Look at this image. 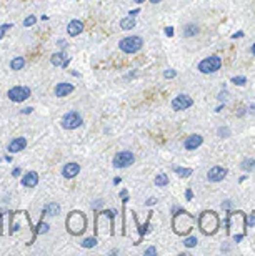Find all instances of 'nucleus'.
I'll return each mask as SVG.
<instances>
[{
  "instance_id": "44",
  "label": "nucleus",
  "mask_w": 255,
  "mask_h": 256,
  "mask_svg": "<svg viewBox=\"0 0 255 256\" xmlns=\"http://www.w3.org/2000/svg\"><path fill=\"white\" fill-rule=\"evenodd\" d=\"M242 35H244V34H242V32H240V34H235V35H232V39H237V37H242Z\"/></svg>"
},
{
  "instance_id": "15",
  "label": "nucleus",
  "mask_w": 255,
  "mask_h": 256,
  "mask_svg": "<svg viewBox=\"0 0 255 256\" xmlns=\"http://www.w3.org/2000/svg\"><path fill=\"white\" fill-rule=\"evenodd\" d=\"M202 141H204V138H202L200 135H190L187 140L184 141V146L187 150H197L198 146L202 145Z\"/></svg>"
},
{
  "instance_id": "2",
  "label": "nucleus",
  "mask_w": 255,
  "mask_h": 256,
  "mask_svg": "<svg viewBox=\"0 0 255 256\" xmlns=\"http://www.w3.org/2000/svg\"><path fill=\"white\" fill-rule=\"evenodd\" d=\"M198 225H200V228H202V231H204L205 235L215 233V230H217V226H218L217 215L213 213V211H205V213H202Z\"/></svg>"
},
{
  "instance_id": "27",
  "label": "nucleus",
  "mask_w": 255,
  "mask_h": 256,
  "mask_svg": "<svg viewBox=\"0 0 255 256\" xmlns=\"http://www.w3.org/2000/svg\"><path fill=\"white\" fill-rule=\"evenodd\" d=\"M35 22H37V17H34V15H30V17H27L25 20H23V27H32Z\"/></svg>"
},
{
  "instance_id": "38",
  "label": "nucleus",
  "mask_w": 255,
  "mask_h": 256,
  "mask_svg": "<svg viewBox=\"0 0 255 256\" xmlns=\"http://www.w3.org/2000/svg\"><path fill=\"white\" fill-rule=\"evenodd\" d=\"M247 223H249V225H254V223H255V215H252V217L247 219Z\"/></svg>"
},
{
  "instance_id": "21",
  "label": "nucleus",
  "mask_w": 255,
  "mask_h": 256,
  "mask_svg": "<svg viewBox=\"0 0 255 256\" xmlns=\"http://www.w3.org/2000/svg\"><path fill=\"white\" fill-rule=\"evenodd\" d=\"M175 173L180 175L182 178H189L190 175H192V168H182V166H175Z\"/></svg>"
},
{
  "instance_id": "11",
  "label": "nucleus",
  "mask_w": 255,
  "mask_h": 256,
  "mask_svg": "<svg viewBox=\"0 0 255 256\" xmlns=\"http://www.w3.org/2000/svg\"><path fill=\"white\" fill-rule=\"evenodd\" d=\"M25 146H27V140L23 137L14 138V140L10 141V145H9V152L10 153H19V152H22V150H25Z\"/></svg>"
},
{
  "instance_id": "46",
  "label": "nucleus",
  "mask_w": 255,
  "mask_h": 256,
  "mask_svg": "<svg viewBox=\"0 0 255 256\" xmlns=\"http://www.w3.org/2000/svg\"><path fill=\"white\" fill-rule=\"evenodd\" d=\"M145 0H135V3H144Z\"/></svg>"
},
{
  "instance_id": "1",
  "label": "nucleus",
  "mask_w": 255,
  "mask_h": 256,
  "mask_svg": "<svg viewBox=\"0 0 255 256\" xmlns=\"http://www.w3.org/2000/svg\"><path fill=\"white\" fill-rule=\"evenodd\" d=\"M87 228V218L82 211H72L67 218V230L70 235H82Z\"/></svg>"
},
{
  "instance_id": "34",
  "label": "nucleus",
  "mask_w": 255,
  "mask_h": 256,
  "mask_svg": "<svg viewBox=\"0 0 255 256\" xmlns=\"http://www.w3.org/2000/svg\"><path fill=\"white\" fill-rule=\"evenodd\" d=\"M185 197H187V200H192V198H193V193H192V190H187V192H185Z\"/></svg>"
},
{
  "instance_id": "3",
  "label": "nucleus",
  "mask_w": 255,
  "mask_h": 256,
  "mask_svg": "<svg viewBox=\"0 0 255 256\" xmlns=\"http://www.w3.org/2000/svg\"><path fill=\"white\" fill-rule=\"evenodd\" d=\"M142 45H144V40L140 39V37L137 35H130V37H125V39L120 40L119 43V48L125 54H135V52H139Z\"/></svg>"
},
{
  "instance_id": "32",
  "label": "nucleus",
  "mask_w": 255,
  "mask_h": 256,
  "mask_svg": "<svg viewBox=\"0 0 255 256\" xmlns=\"http://www.w3.org/2000/svg\"><path fill=\"white\" fill-rule=\"evenodd\" d=\"M165 35H167V37H172V35H173V27H167V28H165Z\"/></svg>"
},
{
  "instance_id": "8",
  "label": "nucleus",
  "mask_w": 255,
  "mask_h": 256,
  "mask_svg": "<svg viewBox=\"0 0 255 256\" xmlns=\"http://www.w3.org/2000/svg\"><path fill=\"white\" fill-rule=\"evenodd\" d=\"M193 105V100L189 95H179L172 100V108L175 112H182V110H187Z\"/></svg>"
},
{
  "instance_id": "12",
  "label": "nucleus",
  "mask_w": 255,
  "mask_h": 256,
  "mask_svg": "<svg viewBox=\"0 0 255 256\" xmlns=\"http://www.w3.org/2000/svg\"><path fill=\"white\" fill-rule=\"evenodd\" d=\"M68 62H70V60L67 59V55L64 54V52H57V54L50 57V63L54 65V67H67Z\"/></svg>"
},
{
  "instance_id": "9",
  "label": "nucleus",
  "mask_w": 255,
  "mask_h": 256,
  "mask_svg": "<svg viewBox=\"0 0 255 256\" xmlns=\"http://www.w3.org/2000/svg\"><path fill=\"white\" fill-rule=\"evenodd\" d=\"M227 168H224V166H212V168L209 170V173H207V178L210 181H222L224 178L227 177Z\"/></svg>"
},
{
  "instance_id": "14",
  "label": "nucleus",
  "mask_w": 255,
  "mask_h": 256,
  "mask_svg": "<svg viewBox=\"0 0 255 256\" xmlns=\"http://www.w3.org/2000/svg\"><path fill=\"white\" fill-rule=\"evenodd\" d=\"M82 30H84L82 20H72V22L68 23V27H67V32H68V35L70 37H77L79 34H82Z\"/></svg>"
},
{
  "instance_id": "43",
  "label": "nucleus",
  "mask_w": 255,
  "mask_h": 256,
  "mask_svg": "<svg viewBox=\"0 0 255 256\" xmlns=\"http://www.w3.org/2000/svg\"><path fill=\"white\" fill-rule=\"evenodd\" d=\"M5 160L9 161V163H12V155H7V157H5Z\"/></svg>"
},
{
  "instance_id": "39",
  "label": "nucleus",
  "mask_w": 255,
  "mask_h": 256,
  "mask_svg": "<svg viewBox=\"0 0 255 256\" xmlns=\"http://www.w3.org/2000/svg\"><path fill=\"white\" fill-rule=\"evenodd\" d=\"M139 12H140V9H133V10H130V14H128V15H132V17H133V15H137Z\"/></svg>"
},
{
  "instance_id": "13",
  "label": "nucleus",
  "mask_w": 255,
  "mask_h": 256,
  "mask_svg": "<svg viewBox=\"0 0 255 256\" xmlns=\"http://www.w3.org/2000/svg\"><path fill=\"white\" fill-rule=\"evenodd\" d=\"M79 172H80V165H79V163H74V161H72V163H67L65 166H64L62 175H64L65 178H68V180H70V178L77 177V175H79Z\"/></svg>"
},
{
  "instance_id": "24",
  "label": "nucleus",
  "mask_w": 255,
  "mask_h": 256,
  "mask_svg": "<svg viewBox=\"0 0 255 256\" xmlns=\"http://www.w3.org/2000/svg\"><path fill=\"white\" fill-rule=\"evenodd\" d=\"M97 245V239L95 238H87L85 241L82 243V246L84 248H94Z\"/></svg>"
},
{
  "instance_id": "7",
  "label": "nucleus",
  "mask_w": 255,
  "mask_h": 256,
  "mask_svg": "<svg viewBox=\"0 0 255 256\" xmlns=\"http://www.w3.org/2000/svg\"><path fill=\"white\" fill-rule=\"evenodd\" d=\"M7 95H9V98L12 101L20 103V101L27 100L28 97H30V88H28V87H12Z\"/></svg>"
},
{
  "instance_id": "35",
  "label": "nucleus",
  "mask_w": 255,
  "mask_h": 256,
  "mask_svg": "<svg viewBox=\"0 0 255 256\" xmlns=\"http://www.w3.org/2000/svg\"><path fill=\"white\" fill-rule=\"evenodd\" d=\"M218 133H220L222 137H224V135H229V128H220V130H218Z\"/></svg>"
},
{
  "instance_id": "23",
  "label": "nucleus",
  "mask_w": 255,
  "mask_h": 256,
  "mask_svg": "<svg viewBox=\"0 0 255 256\" xmlns=\"http://www.w3.org/2000/svg\"><path fill=\"white\" fill-rule=\"evenodd\" d=\"M155 185H157V186H165V185H169V177H167V175H164V173H160L159 177L155 178Z\"/></svg>"
},
{
  "instance_id": "4",
  "label": "nucleus",
  "mask_w": 255,
  "mask_h": 256,
  "mask_svg": "<svg viewBox=\"0 0 255 256\" xmlns=\"http://www.w3.org/2000/svg\"><path fill=\"white\" fill-rule=\"evenodd\" d=\"M220 67H222V59L218 55H212L198 63V70L202 73H215L217 70H220Z\"/></svg>"
},
{
  "instance_id": "26",
  "label": "nucleus",
  "mask_w": 255,
  "mask_h": 256,
  "mask_svg": "<svg viewBox=\"0 0 255 256\" xmlns=\"http://www.w3.org/2000/svg\"><path fill=\"white\" fill-rule=\"evenodd\" d=\"M14 27L12 23H3V25H0V40L3 39V35H5L7 30H10V28Z\"/></svg>"
},
{
  "instance_id": "41",
  "label": "nucleus",
  "mask_w": 255,
  "mask_h": 256,
  "mask_svg": "<svg viewBox=\"0 0 255 256\" xmlns=\"http://www.w3.org/2000/svg\"><path fill=\"white\" fill-rule=\"evenodd\" d=\"M120 181H122V180H120V178H115V180H113V185H119Z\"/></svg>"
},
{
  "instance_id": "33",
  "label": "nucleus",
  "mask_w": 255,
  "mask_h": 256,
  "mask_svg": "<svg viewBox=\"0 0 255 256\" xmlns=\"http://www.w3.org/2000/svg\"><path fill=\"white\" fill-rule=\"evenodd\" d=\"M57 45H59L60 48H67V42H65V40H59V42H57Z\"/></svg>"
},
{
  "instance_id": "31",
  "label": "nucleus",
  "mask_w": 255,
  "mask_h": 256,
  "mask_svg": "<svg viewBox=\"0 0 255 256\" xmlns=\"http://www.w3.org/2000/svg\"><path fill=\"white\" fill-rule=\"evenodd\" d=\"M145 255H147V256H150V255H157V248L150 246V248H149L147 251H145Z\"/></svg>"
},
{
  "instance_id": "17",
  "label": "nucleus",
  "mask_w": 255,
  "mask_h": 256,
  "mask_svg": "<svg viewBox=\"0 0 255 256\" xmlns=\"http://www.w3.org/2000/svg\"><path fill=\"white\" fill-rule=\"evenodd\" d=\"M133 27H135V19H133L132 15L120 20V28H122V30H132Z\"/></svg>"
},
{
  "instance_id": "16",
  "label": "nucleus",
  "mask_w": 255,
  "mask_h": 256,
  "mask_svg": "<svg viewBox=\"0 0 255 256\" xmlns=\"http://www.w3.org/2000/svg\"><path fill=\"white\" fill-rule=\"evenodd\" d=\"M74 92V85L72 83H59L55 87V97H67V95H70V93Z\"/></svg>"
},
{
  "instance_id": "29",
  "label": "nucleus",
  "mask_w": 255,
  "mask_h": 256,
  "mask_svg": "<svg viewBox=\"0 0 255 256\" xmlns=\"http://www.w3.org/2000/svg\"><path fill=\"white\" fill-rule=\"evenodd\" d=\"M137 225H139V223H137ZM147 228H149V219H147V223H145L144 226L139 225V233H140V236H144V235L147 233Z\"/></svg>"
},
{
  "instance_id": "37",
  "label": "nucleus",
  "mask_w": 255,
  "mask_h": 256,
  "mask_svg": "<svg viewBox=\"0 0 255 256\" xmlns=\"http://www.w3.org/2000/svg\"><path fill=\"white\" fill-rule=\"evenodd\" d=\"M32 110H34L32 107H27V108H23V110H22V113H25V115H28V113H32Z\"/></svg>"
},
{
  "instance_id": "45",
  "label": "nucleus",
  "mask_w": 255,
  "mask_h": 256,
  "mask_svg": "<svg viewBox=\"0 0 255 256\" xmlns=\"http://www.w3.org/2000/svg\"><path fill=\"white\" fill-rule=\"evenodd\" d=\"M159 2H162V0H150V3H159Z\"/></svg>"
},
{
  "instance_id": "42",
  "label": "nucleus",
  "mask_w": 255,
  "mask_h": 256,
  "mask_svg": "<svg viewBox=\"0 0 255 256\" xmlns=\"http://www.w3.org/2000/svg\"><path fill=\"white\" fill-rule=\"evenodd\" d=\"M234 239H235V241L238 243V241H240V239H242V235H237V236H235V238H234Z\"/></svg>"
},
{
  "instance_id": "30",
  "label": "nucleus",
  "mask_w": 255,
  "mask_h": 256,
  "mask_svg": "<svg viewBox=\"0 0 255 256\" xmlns=\"http://www.w3.org/2000/svg\"><path fill=\"white\" fill-rule=\"evenodd\" d=\"M175 75H177V72L172 70V68H170V70H165V72H164V77H165V79H173Z\"/></svg>"
},
{
  "instance_id": "47",
  "label": "nucleus",
  "mask_w": 255,
  "mask_h": 256,
  "mask_svg": "<svg viewBox=\"0 0 255 256\" xmlns=\"http://www.w3.org/2000/svg\"><path fill=\"white\" fill-rule=\"evenodd\" d=\"M0 230H2V215H0Z\"/></svg>"
},
{
  "instance_id": "22",
  "label": "nucleus",
  "mask_w": 255,
  "mask_h": 256,
  "mask_svg": "<svg viewBox=\"0 0 255 256\" xmlns=\"http://www.w3.org/2000/svg\"><path fill=\"white\" fill-rule=\"evenodd\" d=\"M197 32H198V27H197V25H193V23H190V25L185 27V30H184V37H193V35H197Z\"/></svg>"
},
{
  "instance_id": "28",
  "label": "nucleus",
  "mask_w": 255,
  "mask_h": 256,
  "mask_svg": "<svg viewBox=\"0 0 255 256\" xmlns=\"http://www.w3.org/2000/svg\"><path fill=\"white\" fill-rule=\"evenodd\" d=\"M232 82L235 83V85H240V87H244V85L247 83V79H245V77H234Z\"/></svg>"
},
{
  "instance_id": "6",
  "label": "nucleus",
  "mask_w": 255,
  "mask_h": 256,
  "mask_svg": "<svg viewBox=\"0 0 255 256\" xmlns=\"http://www.w3.org/2000/svg\"><path fill=\"white\" fill-rule=\"evenodd\" d=\"M133 161H135V157H133L132 152H119L113 157V166L115 168H127Z\"/></svg>"
},
{
  "instance_id": "20",
  "label": "nucleus",
  "mask_w": 255,
  "mask_h": 256,
  "mask_svg": "<svg viewBox=\"0 0 255 256\" xmlns=\"http://www.w3.org/2000/svg\"><path fill=\"white\" fill-rule=\"evenodd\" d=\"M242 170H245V172H254L255 170V160H252V158H247V160L242 161Z\"/></svg>"
},
{
  "instance_id": "10",
  "label": "nucleus",
  "mask_w": 255,
  "mask_h": 256,
  "mask_svg": "<svg viewBox=\"0 0 255 256\" xmlns=\"http://www.w3.org/2000/svg\"><path fill=\"white\" fill-rule=\"evenodd\" d=\"M39 183V175L37 172H28L23 175L22 178V186H25V188H35Z\"/></svg>"
},
{
  "instance_id": "36",
  "label": "nucleus",
  "mask_w": 255,
  "mask_h": 256,
  "mask_svg": "<svg viewBox=\"0 0 255 256\" xmlns=\"http://www.w3.org/2000/svg\"><path fill=\"white\" fill-rule=\"evenodd\" d=\"M155 203H157V200H155V198H149V200H147V205H149V206L155 205Z\"/></svg>"
},
{
  "instance_id": "25",
  "label": "nucleus",
  "mask_w": 255,
  "mask_h": 256,
  "mask_svg": "<svg viewBox=\"0 0 255 256\" xmlns=\"http://www.w3.org/2000/svg\"><path fill=\"white\" fill-rule=\"evenodd\" d=\"M197 238L195 236H190V238H187V239H185V241H184V245L185 246H187V248H193V246H195L197 245Z\"/></svg>"
},
{
  "instance_id": "19",
  "label": "nucleus",
  "mask_w": 255,
  "mask_h": 256,
  "mask_svg": "<svg viewBox=\"0 0 255 256\" xmlns=\"http://www.w3.org/2000/svg\"><path fill=\"white\" fill-rule=\"evenodd\" d=\"M23 65H25V60H23V57H15V59L10 62V68H12V70H22Z\"/></svg>"
},
{
  "instance_id": "5",
  "label": "nucleus",
  "mask_w": 255,
  "mask_h": 256,
  "mask_svg": "<svg viewBox=\"0 0 255 256\" xmlns=\"http://www.w3.org/2000/svg\"><path fill=\"white\" fill-rule=\"evenodd\" d=\"M82 123H84L82 117H80V113H77V112H68L64 115V118H62V127L67 128V130L79 128Z\"/></svg>"
},
{
  "instance_id": "40",
  "label": "nucleus",
  "mask_w": 255,
  "mask_h": 256,
  "mask_svg": "<svg viewBox=\"0 0 255 256\" xmlns=\"http://www.w3.org/2000/svg\"><path fill=\"white\" fill-rule=\"evenodd\" d=\"M12 175H14V177H19V175H20V168H15L14 172H12Z\"/></svg>"
},
{
  "instance_id": "18",
  "label": "nucleus",
  "mask_w": 255,
  "mask_h": 256,
  "mask_svg": "<svg viewBox=\"0 0 255 256\" xmlns=\"http://www.w3.org/2000/svg\"><path fill=\"white\" fill-rule=\"evenodd\" d=\"M43 213L50 215V217H57L60 213V206L57 203H48V205H45V208H43Z\"/></svg>"
},
{
  "instance_id": "48",
  "label": "nucleus",
  "mask_w": 255,
  "mask_h": 256,
  "mask_svg": "<svg viewBox=\"0 0 255 256\" xmlns=\"http://www.w3.org/2000/svg\"><path fill=\"white\" fill-rule=\"evenodd\" d=\"M252 54L255 55V43H254V45H252Z\"/></svg>"
}]
</instances>
